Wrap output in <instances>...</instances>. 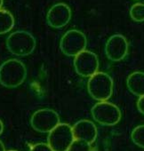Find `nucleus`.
Wrapping results in <instances>:
<instances>
[{"label": "nucleus", "mask_w": 144, "mask_h": 151, "mask_svg": "<svg viewBox=\"0 0 144 151\" xmlns=\"http://www.w3.org/2000/svg\"><path fill=\"white\" fill-rule=\"evenodd\" d=\"M27 78L25 64L17 59H9L0 65V85L6 88H16Z\"/></svg>", "instance_id": "obj_1"}, {"label": "nucleus", "mask_w": 144, "mask_h": 151, "mask_svg": "<svg viewBox=\"0 0 144 151\" xmlns=\"http://www.w3.org/2000/svg\"><path fill=\"white\" fill-rule=\"evenodd\" d=\"M6 45L11 53L24 57L35 51L37 41L31 33L25 30H17L7 37Z\"/></svg>", "instance_id": "obj_2"}, {"label": "nucleus", "mask_w": 144, "mask_h": 151, "mask_svg": "<svg viewBox=\"0 0 144 151\" xmlns=\"http://www.w3.org/2000/svg\"><path fill=\"white\" fill-rule=\"evenodd\" d=\"M113 80L107 73L97 72L87 82V91L90 96L98 101H105L113 94Z\"/></svg>", "instance_id": "obj_3"}, {"label": "nucleus", "mask_w": 144, "mask_h": 151, "mask_svg": "<svg viewBox=\"0 0 144 151\" xmlns=\"http://www.w3.org/2000/svg\"><path fill=\"white\" fill-rule=\"evenodd\" d=\"M87 46V38L86 35L78 29L68 30L60 41V49L62 53L68 57H75Z\"/></svg>", "instance_id": "obj_4"}, {"label": "nucleus", "mask_w": 144, "mask_h": 151, "mask_svg": "<svg viewBox=\"0 0 144 151\" xmlns=\"http://www.w3.org/2000/svg\"><path fill=\"white\" fill-rule=\"evenodd\" d=\"M93 118L98 124L104 126H113L121 120V111L119 108L107 101H99L91 109Z\"/></svg>", "instance_id": "obj_5"}, {"label": "nucleus", "mask_w": 144, "mask_h": 151, "mask_svg": "<svg viewBox=\"0 0 144 151\" xmlns=\"http://www.w3.org/2000/svg\"><path fill=\"white\" fill-rule=\"evenodd\" d=\"M74 140L72 126L65 123H60L48 133L47 137V143L53 151H68Z\"/></svg>", "instance_id": "obj_6"}, {"label": "nucleus", "mask_w": 144, "mask_h": 151, "mask_svg": "<svg viewBox=\"0 0 144 151\" xmlns=\"http://www.w3.org/2000/svg\"><path fill=\"white\" fill-rule=\"evenodd\" d=\"M60 123V116L51 109H41L35 111L30 117L31 127L41 133H49Z\"/></svg>", "instance_id": "obj_7"}, {"label": "nucleus", "mask_w": 144, "mask_h": 151, "mask_svg": "<svg viewBox=\"0 0 144 151\" xmlns=\"http://www.w3.org/2000/svg\"><path fill=\"white\" fill-rule=\"evenodd\" d=\"M99 59L97 55L85 50L74 57V68L76 72L83 78H91L99 69Z\"/></svg>", "instance_id": "obj_8"}, {"label": "nucleus", "mask_w": 144, "mask_h": 151, "mask_svg": "<svg viewBox=\"0 0 144 151\" xmlns=\"http://www.w3.org/2000/svg\"><path fill=\"white\" fill-rule=\"evenodd\" d=\"M129 50L127 39L121 34H115L107 40L105 45V53L109 60L120 61L124 60Z\"/></svg>", "instance_id": "obj_9"}, {"label": "nucleus", "mask_w": 144, "mask_h": 151, "mask_svg": "<svg viewBox=\"0 0 144 151\" xmlns=\"http://www.w3.org/2000/svg\"><path fill=\"white\" fill-rule=\"evenodd\" d=\"M71 15V9L67 4L57 3L48 10L46 22L53 29H61L69 22Z\"/></svg>", "instance_id": "obj_10"}, {"label": "nucleus", "mask_w": 144, "mask_h": 151, "mask_svg": "<svg viewBox=\"0 0 144 151\" xmlns=\"http://www.w3.org/2000/svg\"><path fill=\"white\" fill-rule=\"evenodd\" d=\"M72 130H73L75 139L82 140L89 144H93L98 136V130L96 125L94 122L87 119L78 121L72 126Z\"/></svg>", "instance_id": "obj_11"}, {"label": "nucleus", "mask_w": 144, "mask_h": 151, "mask_svg": "<svg viewBox=\"0 0 144 151\" xmlns=\"http://www.w3.org/2000/svg\"><path fill=\"white\" fill-rule=\"evenodd\" d=\"M128 90L135 96H144V72L135 71L128 76L126 79Z\"/></svg>", "instance_id": "obj_12"}, {"label": "nucleus", "mask_w": 144, "mask_h": 151, "mask_svg": "<svg viewBox=\"0 0 144 151\" xmlns=\"http://www.w3.org/2000/svg\"><path fill=\"white\" fill-rule=\"evenodd\" d=\"M14 17L9 11L0 9V35L10 32L14 27Z\"/></svg>", "instance_id": "obj_13"}, {"label": "nucleus", "mask_w": 144, "mask_h": 151, "mask_svg": "<svg viewBox=\"0 0 144 151\" xmlns=\"http://www.w3.org/2000/svg\"><path fill=\"white\" fill-rule=\"evenodd\" d=\"M131 139L136 146L144 148V124L138 125L132 131Z\"/></svg>", "instance_id": "obj_14"}, {"label": "nucleus", "mask_w": 144, "mask_h": 151, "mask_svg": "<svg viewBox=\"0 0 144 151\" xmlns=\"http://www.w3.org/2000/svg\"><path fill=\"white\" fill-rule=\"evenodd\" d=\"M130 17L136 22H144V4H134L130 9Z\"/></svg>", "instance_id": "obj_15"}, {"label": "nucleus", "mask_w": 144, "mask_h": 151, "mask_svg": "<svg viewBox=\"0 0 144 151\" xmlns=\"http://www.w3.org/2000/svg\"><path fill=\"white\" fill-rule=\"evenodd\" d=\"M68 151H92V147L91 144L87 142L75 139L68 149Z\"/></svg>", "instance_id": "obj_16"}, {"label": "nucleus", "mask_w": 144, "mask_h": 151, "mask_svg": "<svg viewBox=\"0 0 144 151\" xmlns=\"http://www.w3.org/2000/svg\"><path fill=\"white\" fill-rule=\"evenodd\" d=\"M29 151H53L52 147L48 145V143H44V142H39L32 145L30 147Z\"/></svg>", "instance_id": "obj_17"}, {"label": "nucleus", "mask_w": 144, "mask_h": 151, "mask_svg": "<svg viewBox=\"0 0 144 151\" xmlns=\"http://www.w3.org/2000/svg\"><path fill=\"white\" fill-rule=\"evenodd\" d=\"M137 109L138 110L144 115V96H141L137 101Z\"/></svg>", "instance_id": "obj_18"}, {"label": "nucleus", "mask_w": 144, "mask_h": 151, "mask_svg": "<svg viewBox=\"0 0 144 151\" xmlns=\"http://www.w3.org/2000/svg\"><path fill=\"white\" fill-rule=\"evenodd\" d=\"M4 132V124L2 122V120L0 119V135H1Z\"/></svg>", "instance_id": "obj_19"}, {"label": "nucleus", "mask_w": 144, "mask_h": 151, "mask_svg": "<svg viewBox=\"0 0 144 151\" xmlns=\"http://www.w3.org/2000/svg\"><path fill=\"white\" fill-rule=\"evenodd\" d=\"M0 151H6L5 145H4V143L1 140H0Z\"/></svg>", "instance_id": "obj_20"}, {"label": "nucleus", "mask_w": 144, "mask_h": 151, "mask_svg": "<svg viewBox=\"0 0 144 151\" xmlns=\"http://www.w3.org/2000/svg\"><path fill=\"white\" fill-rule=\"evenodd\" d=\"M3 4H4V0H0V9L3 6Z\"/></svg>", "instance_id": "obj_21"}, {"label": "nucleus", "mask_w": 144, "mask_h": 151, "mask_svg": "<svg viewBox=\"0 0 144 151\" xmlns=\"http://www.w3.org/2000/svg\"><path fill=\"white\" fill-rule=\"evenodd\" d=\"M8 151H17V150H14V149H12V150H8Z\"/></svg>", "instance_id": "obj_22"}]
</instances>
